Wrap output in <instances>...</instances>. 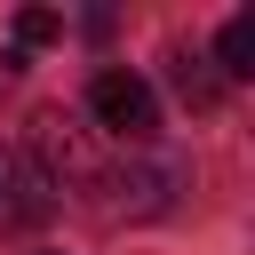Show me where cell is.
<instances>
[{"label": "cell", "mask_w": 255, "mask_h": 255, "mask_svg": "<svg viewBox=\"0 0 255 255\" xmlns=\"http://www.w3.org/2000/svg\"><path fill=\"white\" fill-rule=\"evenodd\" d=\"M32 175L48 183V199L56 191H104V159H96V143H88V128L64 112V104H48V112H32Z\"/></svg>", "instance_id": "cell-1"}, {"label": "cell", "mask_w": 255, "mask_h": 255, "mask_svg": "<svg viewBox=\"0 0 255 255\" xmlns=\"http://www.w3.org/2000/svg\"><path fill=\"white\" fill-rule=\"evenodd\" d=\"M48 183L16 159V151H0V231H32V223H48Z\"/></svg>", "instance_id": "cell-3"}, {"label": "cell", "mask_w": 255, "mask_h": 255, "mask_svg": "<svg viewBox=\"0 0 255 255\" xmlns=\"http://www.w3.org/2000/svg\"><path fill=\"white\" fill-rule=\"evenodd\" d=\"M215 64H223V80H255V8H239V16L223 24Z\"/></svg>", "instance_id": "cell-5"}, {"label": "cell", "mask_w": 255, "mask_h": 255, "mask_svg": "<svg viewBox=\"0 0 255 255\" xmlns=\"http://www.w3.org/2000/svg\"><path fill=\"white\" fill-rule=\"evenodd\" d=\"M48 40H64V16L56 8H16V56L48 48Z\"/></svg>", "instance_id": "cell-6"}, {"label": "cell", "mask_w": 255, "mask_h": 255, "mask_svg": "<svg viewBox=\"0 0 255 255\" xmlns=\"http://www.w3.org/2000/svg\"><path fill=\"white\" fill-rule=\"evenodd\" d=\"M88 112H96L120 143H135V151L159 135V96H151V80H143V72H120V64H112V72H96Z\"/></svg>", "instance_id": "cell-2"}, {"label": "cell", "mask_w": 255, "mask_h": 255, "mask_svg": "<svg viewBox=\"0 0 255 255\" xmlns=\"http://www.w3.org/2000/svg\"><path fill=\"white\" fill-rule=\"evenodd\" d=\"M104 191H120V215H159L175 199V167L167 159H135L120 175H104Z\"/></svg>", "instance_id": "cell-4"}, {"label": "cell", "mask_w": 255, "mask_h": 255, "mask_svg": "<svg viewBox=\"0 0 255 255\" xmlns=\"http://www.w3.org/2000/svg\"><path fill=\"white\" fill-rule=\"evenodd\" d=\"M175 88H183V104H199V112H207V104H215V88H223V80H215V72H207V64H199V56H175Z\"/></svg>", "instance_id": "cell-7"}]
</instances>
